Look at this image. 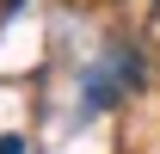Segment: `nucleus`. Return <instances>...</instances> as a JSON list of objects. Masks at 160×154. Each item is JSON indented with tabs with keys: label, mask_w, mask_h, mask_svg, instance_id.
<instances>
[{
	"label": "nucleus",
	"mask_w": 160,
	"mask_h": 154,
	"mask_svg": "<svg viewBox=\"0 0 160 154\" xmlns=\"http://www.w3.org/2000/svg\"><path fill=\"white\" fill-rule=\"evenodd\" d=\"M0 154H25V148H19V136H0Z\"/></svg>",
	"instance_id": "1"
},
{
	"label": "nucleus",
	"mask_w": 160,
	"mask_h": 154,
	"mask_svg": "<svg viewBox=\"0 0 160 154\" xmlns=\"http://www.w3.org/2000/svg\"><path fill=\"white\" fill-rule=\"evenodd\" d=\"M19 6H25V0H6V13H19Z\"/></svg>",
	"instance_id": "2"
}]
</instances>
